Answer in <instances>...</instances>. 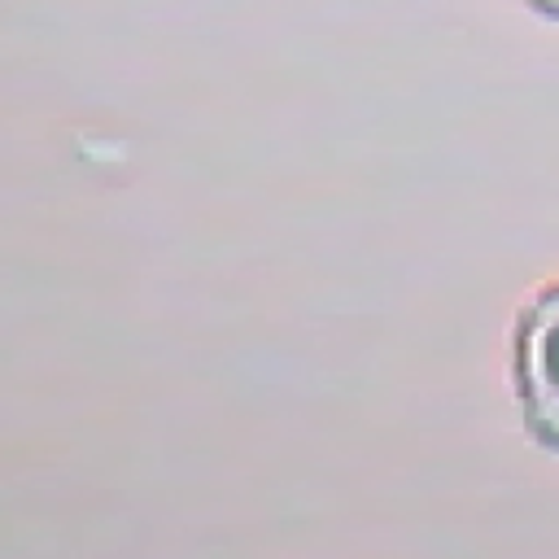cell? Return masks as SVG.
I'll use <instances>...</instances> for the list:
<instances>
[{
	"label": "cell",
	"instance_id": "cell-1",
	"mask_svg": "<svg viewBox=\"0 0 559 559\" xmlns=\"http://www.w3.org/2000/svg\"><path fill=\"white\" fill-rule=\"evenodd\" d=\"M511 345L520 419L542 450L559 454V280L520 306Z\"/></svg>",
	"mask_w": 559,
	"mask_h": 559
},
{
	"label": "cell",
	"instance_id": "cell-2",
	"mask_svg": "<svg viewBox=\"0 0 559 559\" xmlns=\"http://www.w3.org/2000/svg\"><path fill=\"white\" fill-rule=\"evenodd\" d=\"M533 13H542V17H550V22H559V0H524Z\"/></svg>",
	"mask_w": 559,
	"mask_h": 559
}]
</instances>
